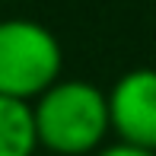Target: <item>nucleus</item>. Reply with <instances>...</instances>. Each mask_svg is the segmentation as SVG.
Returning <instances> with one entry per match:
<instances>
[{
    "mask_svg": "<svg viewBox=\"0 0 156 156\" xmlns=\"http://www.w3.org/2000/svg\"><path fill=\"white\" fill-rule=\"evenodd\" d=\"M64 48L48 26L35 19H0V96L35 102L61 80Z\"/></svg>",
    "mask_w": 156,
    "mask_h": 156,
    "instance_id": "f03ea898",
    "label": "nucleus"
},
{
    "mask_svg": "<svg viewBox=\"0 0 156 156\" xmlns=\"http://www.w3.org/2000/svg\"><path fill=\"white\" fill-rule=\"evenodd\" d=\"M38 147L54 156H93L112 134L108 93L89 80L51 83L32 102Z\"/></svg>",
    "mask_w": 156,
    "mask_h": 156,
    "instance_id": "f257e3e1",
    "label": "nucleus"
},
{
    "mask_svg": "<svg viewBox=\"0 0 156 156\" xmlns=\"http://www.w3.org/2000/svg\"><path fill=\"white\" fill-rule=\"evenodd\" d=\"M112 134L124 144L156 153V70L134 67L108 89Z\"/></svg>",
    "mask_w": 156,
    "mask_h": 156,
    "instance_id": "7ed1b4c3",
    "label": "nucleus"
},
{
    "mask_svg": "<svg viewBox=\"0 0 156 156\" xmlns=\"http://www.w3.org/2000/svg\"><path fill=\"white\" fill-rule=\"evenodd\" d=\"M38 131H35L32 102L0 96V156H35Z\"/></svg>",
    "mask_w": 156,
    "mask_h": 156,
    "instance_id": "20e7f679",
    "label": "nucleus"
},
{
    "mask_svg": "<svg viewBox=\"0 0 156 156\" xmlns=\"http://www.w3.org/2000/svg\"><path fill=\"white\" fill-rule=\"evenodd\" d=\"M93 156H156V153L153 150H144V147H134V144H124V140H115V144L99 147Z\"/></svg>",
    "mask_w": 156,
    "mask_h": 156,
    "instance_id": "39448f33",
    "label": "nucleus"
}]
</instances>
